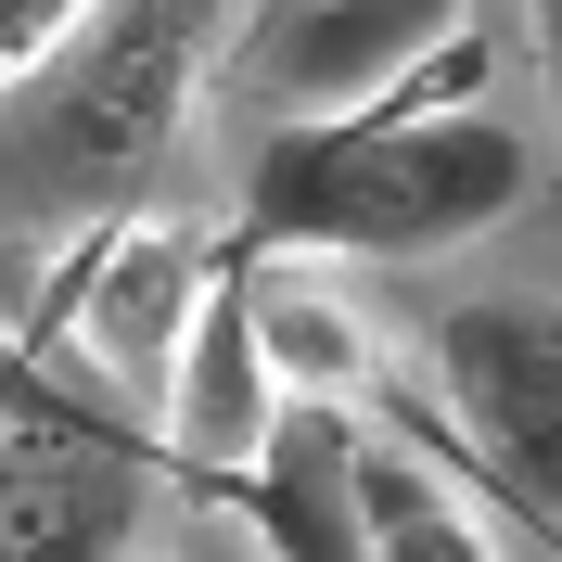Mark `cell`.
<instances>
[{
  "label": "cell",
  "mask_w": 562,
  "mask_h": 562,
  "mask_svg": "<svg viewBox=\"0 0 562 562\" xmlns=\"http://www.w3.org/2000/svg\"><path fill=\"white\" fill-rule=\"evenodd\" d=\"M128 562H269V550H256L231 512H167V525L128 537Z\"/></svg>",
  "instance_id": "obj_10"
},
{
  "label": "cell",
  "mask_w": 562,
  "mask_h": 562,
  "mask_svg": "<svg viewBox=\"0 0 562 562\" xmlns=\"http://www.w3.org/2000/svg\"><path fill=\"white\" fill-rule=\"evenodd\" d=\"M281 384L269 358H256V319H244V269H217V294L192 307V333H179L167 358V396H154V448L179 460V473H205V486H231V473H256V460L281 448Z\"/></svg>",
  "instance_id": "obj_6"
},
{
  "label": "cell",
  "mask_w": 562,
  "mask_h": 562,
  "mask_svg": "<svg viewBox=\"0 0 562 562\" xmlns=\"http://www.w3.org/2000/svg\"><path fill=\"white\" fill-rule=\"evenodd\" d=\"M77 13H90V0H0V77H13V65H38V52L77 26Z\"/></svg>",
  "instance_id": "obj_11"
},
{
  "label": "cell",
  "mask_w": 562,
  "mask_h": 562,
  "mask_svg": "<svg viewBox=\"0 0 562 562\" xmlns=\"http://www.w3.org/2000/svg\"><path fill=\"white\" fill-rule=\"evenodd\" d=\"M217 269H231V244H217L192 205H128V217H103V231H77V269L52 281V346H65L103 396L154 409L192 307L217 294Z\"/></svg>",
  "instance_id": "obj_3"
},
{
  "label": "cell",
  "mask_w": 562,
  "mask_h": 562,
  "mask_svg": "<svg viewBox=\"0 0 562 562\" xmlns=\"http://www.w3.org/2000/svg\"><path fill=\"white\" fill-rule=\"evenodd\" d=\"M333 409H294L256 473H231V525L269 562H358V498H346V435H319Z\"/></svg>",
  "instance_id": "obj_9"
},
{
  "label": "cell",
  "mask_w": 562,
  "mask_h": 562,
  "mask_svg": "<svg viewBox=\"0 0 562 562\" xmlns=\"http://www.w3.org/2000/svg\"><path fill=\"white\" fill-rule=\"evenodd\" d=\"M498 38L460 13L384 77H358L346 103L294 115L256 140L244 167V256L294 269H422L512 231L537 205V140L486 103Z\"/></svg>",
  "instance_id": "obj_1"
},
{
  "label": "cell",
  "mask_w": 562,
  "mask_h": 562,
  "mask_svg": "<svg viewBox=\"0 0 562 562\" xmlns=\"http://www.w3.org/2000/svg\"><path fill=\"white\" fill-rule=\"evenodd\" d=\"M0 422H77L65 396L38 384V358H26V333H13V319H0Z\"/></svg>",
  "instance_id": "obj_12"
},
{
  "label": "cell",
  "mask_w": 562,
  "mask_h": 562,
  "mask_svg": "<svg viewBox=\"0 0 562 562\" xmlns=\"http://www.w3.org/2000/svg\"><path fill=\"white\" fill-rule=\"evenodd\" d=\"M525 65L550 90V128H562V0H525Z\"/></svg>",
  "instance_id": "obj_13"
},
{
  "label": "cell",
  "mask_w": 562,
  "mask_h": 562,
  "mask_svg": "<svg viewBox=\"0 0 562 562\" xmlns=\"http://www.w3.org/2000/svg\"><path fill=\"white\" fill-rule=\"evenodd\" d=\"M244 269V319H256V358H269L281 409H371V396L396 384V346L384 319L358 307L346 269H294V256H231Z\"/></svg>",
  "instance_id": "obj_7"
},
{
  "label": "cell",
  "mask_w": 562,
  "mask_h": 562,
  "mask_svg": "<svg viewBox=\"0 0 562 562\" xmlns=\"http://www.w3.org/2000/svg\"><path fill=\"white\" fill-rule=\"evenodd\" d=\"M154 525L140 460L103 422H0V562H128Z\"/></svg>",
  "instance_id": "obj_5"
},
{
  "label": "cell",
  "mask_w": 562,
  "mask_h": 562,
  "mask_svg": "<svg viewBox=\"0 0 562 562\" xmlns=\"http://www.w3.org/2000/svg\"><path fill=\"white\" fill-rule=\"evenodd\" d=\"M422 384L498 486L562 525V294H460L422 319Z\"/></svg>",
  "instance_id": "obj_4"
},
{
  "label": "cell",
  "mask_w": 562,
  "mask_h": 562,
  "mask_svg": "<svg viewBox=\"0 0 562 562\" xmlns=\"http://www.w3.org/2000/svg\"><path fill=\"white\" fill-rule=\"evenodd\" d=\"M244 0H90L38 65L0 77V231H90L192 140Z\"/></svg>",
  "instance_id": "obj_2"
},
{
  "label": "cell",
  "mask_w": 562,
  "mask_h": 562,
  "mask_svg": "<svg viewBox=\"0 0 562 562\" xmlns=\"http://www.w3.org/2000/svg\"><path fill=\"white\" fill-rule=\"evenodd\" d=\"M346 498H358V562H512L498 525L460 498V473L409 435H346Z\"/></svg>",
  "instance_id": "obj_8"
}]
</instances>
